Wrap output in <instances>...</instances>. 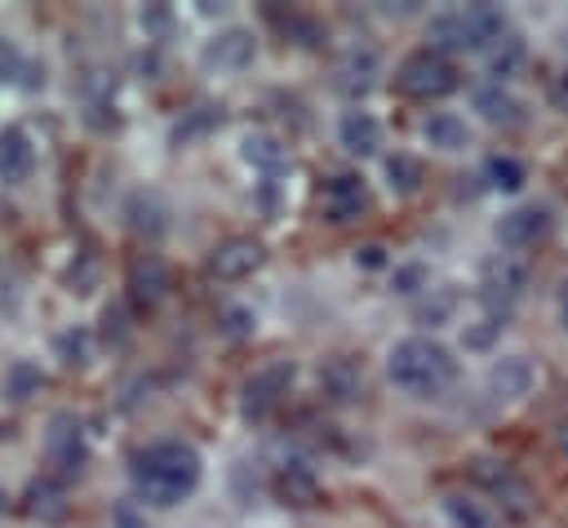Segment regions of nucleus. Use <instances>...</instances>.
<instances>
[{"mask_svg": "<svg viewBox=\"0 0 568 528\" xmlns=\"http://www.w3.org/2000/svg\"><path fill=\"white\" fill-rule=\"evenodd\" d=\"M524 62H528V44L515 35V31H506L493 49H488V75L501 84V80H510V75H519L524 71Z\"/></svg>", "mask_w": 568, "mask_h": 528, "instance_id": "obj_21", "label": "nucleus"}, {"mask_svg": "<svg viewBox=\"0 0 568 528\" xmlns=\"http://www.w3.org/2000/svg\"><path fill=\"white\" fill-rule=\"evenodd\" d=\"M293 377H297L293 359H271V364H262V368L244 382V390H240V408H244V417H266V413L288 395Z\"/></svg>", "mask_w": 568, "mask_h": 528, "instance_id": "obj_7", "label": "nucleus"}, {"mask_svg": "<svg viewBox=\"0 0 568 528\" xmlns=\"http://www.w3.org/2000/svg\"><path fill=\"white\" fill-rule=\"evenodd\" d=\"M124 213H129V226H133L138 235H146V240H155V235L164 231V217H169V209H164V200H160L155 191H138Z\"/></svg>", "mask_w": 568, "mask_h": 528, "instance_id": "obj_22", "label": "nucleus"}, {"mask_svg": "<svg viewBox=\"0 0 568 528\" xmlns=\"http://www.w3.org/2000/svg\"><path fill=\"white\" fill-rule=\"evenodd\" d=\"M124 337H129V311H124L120 302L102 306V342H106V346H120Z\"/></svg>", "mask_w": 568, "mask_h": 528, "instance_id": "obj_32", "label": "nucleus"}, {"mask_svg": "<svg viewBox=\"0 0 568 528\" xmlns=\"http://www.w3.org/2000/svg\"><path fill=\"white\" fill-rule=\"evenodd\" d=\"M200 470H204V461L186 439H160L133 457L129 475H133V493L146 506L169 510L200 488Z\"/></svg>", "mask_w": 568, "mask_h": 528, "instance_id": "obj_1", "label": "nucleus"}, {"mask_svg": "<svg viewBox=\"0 0 568 528\" xmlns=\"http://www.w3.org/2000/svg\"><path fill=\"white\" fill-rule=\"evenodd\" d=\"M422 275H426L422 266H404V271H395V288H399V293H413V288L422 284Z\"/></svg>", "mask_w": 568, "mask_h": 528, "instance_id": "obj_39", "label": "nucleus"}, {"mask_svg": "<svg viewBox=\"0 0 568 528\" xmlns=\"http://www.w3.org/2000/svg\"><path fill=\"white\" fill-rule=\"evenodd\" d=\"M528 288V262L519 253H493L484 262V275H479V302H484V315H510V306L524 297Z\"/></svg>", "mask_w": 568, "mask_h": 528, "instance_id": "obj_4", "label": "nucleus"}, {"mask_svg": "<svg viewBox=\"0 0 568 528\" xmlns=\"http://www.w3.org/2000/svg\"><path fill=\"white\" fill-rule=\"evenodd\" d=\"M355 262H364V266H382V262H386V248H382V244H364V248L355 253Z\"/></svg>", "mask_w": 568, "mask_h": 528, "instance_id": "obj_40", "label": "nucleus"}, {"mask_svg": "<svg viewBox=\"0 0 568 528\" xmlns=\"http://www.w3.org/2000/svg\"><path fill=\"white\" fill-rule=\"evenodd\" d=\"M0 515H4V493H0Z\"/></svg>", "mask_w": 568, "mask_h": 528, "instance_id": "obj_44", "label": "nucleus"}, {"mask_svg": "<svg viewBox=\"0 0 568 528\" xmlns=\"http://www.w3.org/2000/svg\"><path fill=\"white\" fill-rule=\"evenodd\" d=\"M244 160L257 164V169H266V173H275V169L288 164V151H284L280 138H271V133H248V138H244Z\"/></svg>", "mask_w": 568, "mask_h": 528, "instance_id": "obj_26", "label": "nucleus"}, {"mask_svg": "<svg viewBox=\"0 0 568 528\" xmlns=\"http://www.w3.org/2000/svg\"><path fill=\"white\" fill-rule=\"evenodd\" d=\"M466 470H470V479L475 484H484L497 501H501V510L510 515V519H528L532 515V488L506 466V461H493V457H470L466 461Z\"/></svg>", "mask_w": 568, "mask_h": 528, "instance_id": "obj_6", "label": "nucleus"}, {"mask_svg": "<svg viewBox=\"0 0 568 528\" xmlns=\"http://www.w3.org/2000/svg\"><path fill=\"white\" fill-rule=\"evenodd\" d=\"M559 324L568 328V284H564V293H559Z\"/></svg>", "mask_w": 568, "mask_h": 528, "instance_id": "obj_42", "label": "nucleus"}, {"mask_svg": "<svg viewBox=\"0 0 568 528\" xmlns=\"http://www.w3.org/2000/svg\"><path fill=\"white\" fill-rule=\"evenodd\" d=\"M262 257H266L262 240H253V235H231V240H222V244L209 253V271H213L217 280H244V275H253V271L262 266Z\"/></svg>", "mask_w": 568, "mask_h": 528, "instance_id": "obj_9", "label": "nucleus"}, {"mask_svg": "<svg viewBox=\"0 0 568 528\" xmlns=\"http://www.w3.org/2000/svg\"><path fill=\"white\" fill-rule=\"evenodd\" d=\"M36 169V146L22 124L0 129V182H27Z\"/></svg>", "mask_w": 568, "mask_h": 528, "instance_id": "obj_12", "label": "nucleus"}, {"mask_svg": "<svg viewBox=\"0 0 568 528\" xmlns=\"http://www.w3.org/2000/svg\"><path fill=\"white\" fill-rule=\"evenodd\" d=\"M111 528H151V524H146V515L133 501H120L115 515H111Z\"/></svg>", "mask_w": 568, "mask_h": 528, "instance_id": "obj_34", "label": "nucleus"}, {"mask_svg": "<svg viewBox=\"0 0 568 528\" xmlns=\"http://www.w3.org/2000/svg\"><path fill=\"white\" fill-rule=\"evenodd\" d=\"M546 93H550V102L568 115V71H559V75H546Z\"/></svg>", "mask_w": 568, "mask_h": 528, "instance_id": "obj_36", "label": "nucleus"}, {"mask_svg": "<svg viewBox=\"0 0 568 528\" xmlns=\"http://www.w3.org/2000/svg\"><path fill=\"white\" fill-rule=\"evenodd\" d=\"M546 231H550V213H546L541 204H519V209H510V213L501 217V226H497V235H501V244H506L510 253L532 248L537 240H546Z\"/></svg>", "mask_w": 568, "mask_h": 528, "instance_id": "obj_10", "label": "nucleus"}, {"mask_svg": "<svg viewBox=\"0 0 568 528\" xmlns=\"http://www.w3.org/2000/svg\"><path fill=\"white\" fill-rule=\"evenodd\" d=\"M40 386H44V377H40V368L31 359H13L9 364V373H4V395L9 399H31Z\"/></svg>", "mask_w": 568, "mask_h": 528, "instance_id": "obj_27", "label": "nucleus"}, {"mask_svg": "<svg viewBox=\"0 0 568 528\" xmlns=\"http://www.w3.org/2000/svg\"><path fill=\"white\" fill-rule=\"evenodd\" d=\"M377 80V53L373 49H351L342 62H337V89L351 93V98H364Z\"/></svg>", "mask_w": 568, "mask_h": 528, "instance_id": "obj_17", "label": "nucleus"}, {"mask_svg": "<svg viewBox=\"0 0 568 528\" xmlns=\"http://www.w3.org/2000/svg\"><path fill=\"white\" fill-rule=\"evenodd\" d=\"M497 333H501V315H484L475 328H466V346H470V351H484Z\"/></svg>", "mask_w": 568, "mask_h": 528, "instance_id": "obj_33", "label": "nucleus"}, {"mask_svg": "<svg viewBox=\"0 0 568 528\" xmlns=\"http://www.w3.org/2000/svg\"><path fill=\"white\" fill-rule=\"evenodd\" d=\"M275 497H280L284 506L306 510V506L320 501V479H315L306 466H284V470L275 475Z\"/></svg>", "mask_w": 568, "mask_h": 528, "instance_id": "obj_20", "label": "nucleus"}, {"mask_svg": "<svg viewBox=\"0 0 568 528\" xmlns=\"http://www.w3.org/2000/svg\"><path fill=\"white\" fill-rule=\"evenodd\" d=\"M488 182L497 191H515V186H524V164L515 155H493L488 160Z\"/></svg>", "mask_w": 568, "mask_h": 528, "instance_id": "obj_29", "label": "nucleus"}, {"mask_svg": "<svg viewBox=\"0 0 568 528\" xmlns=\"http://www.w3.org/2000/svg\"><path fill=\"white\" fill-rule=\"evenodd\" d=\"M426 49L435 53H462V49H475V35L466 27V9H444L426 22Z\"/></svg>", "mask_w": 568, "mask_h": 528, "instance_id": "obj_14", "label": "nucleus"}, {"mask_svg": "<svg viewBox=\"0 0 568 528\" xmlns=\"http://www.w3.org/2000/svg\"><path fill=\"white\" fill-rule=\"evenodd\" d=\"M453 311H457V293H453V288H435V297H426V302L417 306V319H422V324H444Z\"/></svg>", "mask_w": 568, "mask_h": 528, "instance_id": "obj_31", "label": "nucleus"}, {"mask_svg": "<svg viewBox=\"0 0 568 528\" xmlns=\"http://www.w3.org/2000/svg\"><path fill=\"white\" fill-rule=\"evenodd\" d=\"M222 319H226V333H235V337L253 328V315H248V311H240V306H231V311H226Z\"/></svg>", "mask_w": 568, "mask_h": 528, "instance_id": "obj_38", "label": "nucleus"}, {"mask_svg": "<svg viewBox=\"0 0 568 528\" xmlns=\"http://www.w3.org/2000/svg\"><path fill=\"white\" fill-rule=\"evenodd\" d=\"M58 359H62L67 368H84V364H89V333H84V328H67V333L58 337Z\"/></svg>", "mask_w": 568, "mask_h": 528, "instance_id": "obj_30", "label": "nucleus"}, {"mask_svg": "<svg viewBox=\"0 0 568 528\" xmlns=\"http://www.w3.org/2000/svg\"><path fill=\"white\" fill-rule=\"evenodd\" d=\"M22 71V53H18V44L13 40H4L0 35V80H13Z\"/></svg>", "mask_w": 568, "mask_h": 528, "instance_id": "obj_35", "label": "nucleus"}, {"mask_svg": "<svg viewBox=\"0 0 568 528\" xmlns=\"http://www.w3.org/2000/svg\"><path fill=\"white\" fill-rule=\"evenodd\" d=\"M44 457L53 466V479H75L89 461V444H84V426L71 413H53L49 430H44Z\"/></svg>", "mask_w": 568, "mask_h": 528, "instance_id": "obj_5", "label": "nucleus"}, {"mask_svg": "<svg viewBox=\"0 0 568 528\" xmlns=\"http://www.w3.org/2000/svg\"><path fill=\"white\" fill-rule=\"evenodd\" d=\"M386 177H390L395 191H417L422 186V160L395 151V155H386Z\"/></svg>", "mask_w": 568, "mask_h": 528, "instance_id": "obj_28", "label": "nucleus"}, {"mask_svg": "<svg viewBox=\"0 0 568 528\" xmlns=\"http://www.w3.org/2000/svg\"><path fill=\"white\" fill-rule=\"evenodd\" d=\"M142 27L155 31V35H164V31H169V9H164V4H146V9H142Z\"/></svg>", "mask_w": 568, "mask_h": 528, "instance_id": "obj_37", "label": "nucleus"}, {"mask_svg": "<svg viewBox=\"0 0 568 528\" xmlns=\"http://www.w3.org/2000/svg\"><path fill=\"white\" fill-rule=\"evenodd\" d=\"M528 386H532V364L524 359V355H501L493 368H488V390H493V399H519V395H528Z\"/></svg>", "mask_w": 568, "mask_h": 528, "instance_id": "obj_15", "label": "nucleus"}, {"mask_svg": "<svg viewBox=\"0 0 568 528\" xmlns=\"http://www.w3.org/2000/svg\"><path fill=\"white\" fill-rule=\"evenodd\" d=\"M320 382H324V390H328L333 399H359V395H364V368H359L355 359H346V355H333V359L320 368Z\"/></svg>", "mask_w": 568, "mask_h": 528, "instance_id": "obj_19", "label": "nucleus"}, {"mask_svg": "<svg viewBox=\"0 0 568 528\" xmlns=\"http://www.w3.org/2000/svg\"><path fill=\"white\" fill-rule=\"evenodd\" d=\"M475 111L488 120V124H519L524 120V102L506 89V84H479L475 89Z\"/></svg>", "mask_w": 568, "mask_h": 528, "instance_id": "obj_16", "label": "nucleus"}, {"mask_svg": "<svg viewBox=\"0 0 568 528\" xmlns=\"http://www.w3.org/2000/svg\"><path fill=\"white\" fill-rule=\"evenodd\" d=\"M337 138L351 155H377L382 146V124L368 115V111H346L342 124H337Z\"/></svg>", "mask_w": 568, "mask_h": 528, "instance_id": "obj_18", "label": "nucleus"}, {"mask_svg": "<svg viewBox=\"0 0 568 528\" xmlns=\"http://www.w3.org/2000/svg\"><path fill=\"white\" fill-rule=\"evenodd\" d=\"M422 133H426V142L439 146V151H462V146H470V129H466L453 111H435V115H426Z\"/></svg>", "mask_w": 568, "mask_h": 528, "instance_id": "obj_23", "label": "nucleus"}, {"mask_svg": "<svg viewBox=\"0 0 568 528\" xmlns=\"http://www.w3.org/2000/svg\"><path fill=\"white\" fill-rule=\"evenodd\" d=\"M320 204H324V213H328L333 222H351V217H359V209L368 204L364 177H355V173H337V177L324 186Z\"/></svg>", "mask_w": 568, "mask_h": 528, "instance_id": "obj_13", "label": "nucleus"}, {"mask_svg": "<svg viewBox=\"0 0 568 528\" xmlns=\"http://www.w3.org/2000/svg\"><path fill=\"white\" fill-rule=\"evenodd\" d=\"M444 515H448L453 528H497V515L484 501L466 497V493H448L444 497Z\"/></svg>", "mask_w": 568, "mask_h": 528, "instance_id": "obj_24", "label": "nucleus"}, {"mask_svg": "<svg viewBox=\"0 0 568 528\" xmlns=\"http://www.w3.org/2000/svg\"><path fill=\"white\" fill-rule=\"evenodd\" d=\"M164 293H169V266L155 253H138L129 262V297L138 306H155Z\"/></svg>", "mask_w": 568, "mask_h": 528, "instance_id": "obj_11", "label": "nucleus"}, {"mask_svg": "<svg viewBox=\"0 0 568 528\" xmlns=\"http://www.w3.org/2000/svg\"><path fill=\"white\" fill-rule=\"evenodd\" d=\"M253 53H257L253 31H244V27H226V31H217V35L204 44L200 62H204V71H244V67L253 62Z\"/></svg>", "mask_w": 568, "mask_h": 528, "instance_id": "obj_8", "label": "nucleus"}, {"mask_svg": "<svg viewBox=\"0 0 568 528\" xmlns=\"http://www.w3.org/2000/svg\"><path fill=\"white\" fill-rule=\"evenodd\" d=\"M555 444H559V453L568 457V417H564V422L555 426Z\"/></svg>", "mask_w": 568, "mask_h": 528, "instance_id": "obj_41", "label": "nucleus"}, {"mask_svg": "<svg viewBox=\"0 0 568 528\" xmlns=\"http://www.w3.org/2000/svg\"><path fill=\"white\" fill-rule=\"evenodd\" d=\"M386 373H390V382H395L404 395L430 399V395H444V390L453 386L457 364H453V355H448L444 342L413 333V337H399V342L390 346Z\"/></svg>", "mask_w": 568, "mask_h": 528, "instance_id": "obj_2", "label": "nucleus"}, {"mask_svg": "<svg viewBox=\"0 0 568 528\" xmlns=\"http://www.w3.org/2000/svg\"><path fill=\"white\" fill-rule=\"evenodd\" d=\"M559 53H564V71H568V27L559 31Z\"/></svg>", "mask_w": 568, "mask_h": 528, "instance_id": "obj_43", "label": "nucleus"}, {"mask_svg": "<svg viewBox=\"0 0 568 528\" xmlns=\"http://www.w3.org/2000/svg\"><path fill=\"white\" fill-rule=\"evenodd\" d=\"M27 515L44 519V524H58L67 515V501H62V479H40L27 488Z\"/></svg>", "mask_w": 568, "mask_h": 528, "instance_id": "obj_25", "label": "nucleus"}, {"mask_svg": "<svg viewBox=\"0 0 568 528\" xmlns=\"http://www.w3.org/2000/svg\"><path fill=\"white\" fill-rule=\"evenodd\" d=\"M395 89H399L404 98H422V102L444 98V93L457 89V67H453L448 53L417 49V53H408V58L395 67Z\"/></svg>", "mask_w": 568, "mask_h": 528, "instance_id": "obj_3", "label": "nucleus"}]
</instances>
